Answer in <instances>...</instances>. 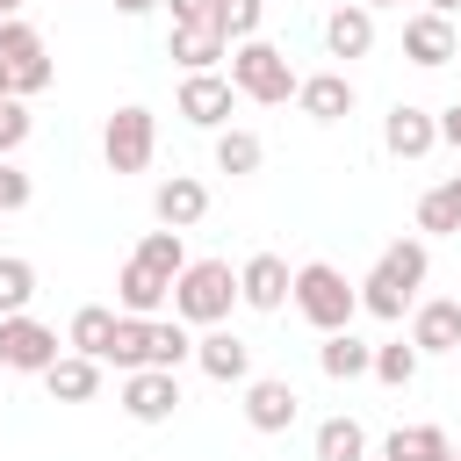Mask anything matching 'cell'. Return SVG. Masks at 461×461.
I'll use <instances>...</instances> for the list:
<instances>
[{
  "label": "cell",
  "instance_id": "42",
  "mask_svg": "<svg viewBox=\"0 0 461 461\" xmlns=\"http://www.w3.org/2000/svg\"><path fill=\"white\" fill-rule=\"evenodd\" d=\"M360 7H367V14H375V7H396V0H360Z\"/></svg>",
  "mask_w": 461,
  "mask_h": 461
},
{
  "label": "cell",
  "instance_id": "9",
  "mask_svg": "<svg viewBox=\"0 0 461 461\" xmlns=\"http://www.w3.org/2000/svg\"><path fill=\"white\" fill-rule=\"evenodd\" d=\"M403 339L418 346V360L425 353H461V295H418Z\"/></svg>",
  "mask_w": 461,
  "mask_h": 461
},
{
  "label": "cell",
  "instance_id": "2",
  "mask_svg": "<svg viewBox=\"0 0 461 461\" xmlns=\"http://www.w3.org/2000/svg\"><path fill=\"white\" fill-rule=\"evenodd\" d=\"M288 303H295V317H303L317 339L353 331V317H360V288H353L331 259H303V267H295V281H288Z\"/></svg>",
  "mask_w": 461,
  "mask_h": 461
},
{
  "label": "cell",
  "instance_id": "46",
  "mask_svg": "<svg viewBox=\"0 0 461 461\" xmlns=\"http://www.w3.org/2000/svg\"><path fill=\"white\" fill-rule=\"evenodd\" d=\"M454 360H461V353H454Z\"/></svg>",
  "mask_w": 461,
  "mask_h": 461
},
{
  "label": "cell",
  "instance_id": "37",
  "mask_svg": "<svg viewBox=\"0 0 461 461\" xmlns=\"http://www.w3.org/2000/svg\"><path fill=\"white\" fill-rule=\"evenodd\" d=\"M158 7H166V14H173V29H180V22H209V7H216V0H158Z\"/></svg>",
  "mask_w": 461,
  "mask_h": 461
},
{
  "label": "cell",
  "instance_id": "35",
  "mask_svg": "<svg viewBox=\"0 0 461 461\" xmlns=\"http://www.w3.org/2000/svg\"><path fill=\"white\" fill-rule=\"evenodd\" d=\"M29 130H36V122H29V101L7 94V101H0V158H14V151L29 144Z\"/></svg>",
  "mask_w": 461,
  "mask_h": 461
},
{
  "label": "cell",
  "instance_id": "5",
  "mask_svg": "<svg viewBox=\"0 0 461 461\" xmlns=\"http://www.w3.org/2000/svg\"><path fill=\"white\" fill-rule=\"evenodd\" d=\"M101 158H108V173H144L151 158H158V115L151 108H115L108 122H101Z\"/></svg>",
  "mask_w": 461,
  "mask_h": 461
},
{
  "label": "cell",
  "instance_id": "41",
  "mask_svg": "<svg viewBox=\"0 0 461 461\" xmlns=\"http://www.w3.org/2000/svg\"><path fill=\"white\" fill-rule=\"evenodd\" d=\"M14 14H22V0H0V22H14Z\"/></svg>",
  "mask_w": 461,
  "mask_h": 461
},
{
  "label": "cell",
  "instance_id": "1",
  "mask_svg": "<svg viewBox=\"0 0 461 461\" xmlns=\"http://www.w3.org/2000/svg\"><path fill=\"white\" fill-rule=\"evenodd\" d=\"M425 274H432L425 238H396V245H382V259L367 267V281H353V288H360V317H375V324H403L411 303H418V288H425Z\"/></svg>",
  "mask_w": 461,
  "mask_h": 461
},
{
  "label": "cell",
  "instance_id": "30",
  "mask_svg": "<svg viewBox=\"0 0 461 461\" xmlns=\"http://www.w3.org/2000/svg\"><path fill=\"white\" fill-rule=\"evenodd\" d=\"M29 295H36V259L0 252V317H22V310H29Z\"/></svg>",
  "mask_w": 461,
  "mask_h": 461
},
{
  "label": "cell",
  "instance_id": "4",
  "mask_svg": "<svg viewBox=\"0 0 461 461\" xmlns=\"http://www.w3.org/2000/svg\"><path fill=\"white\" fill-rule=\"evenodd\" d=\"M230 94L238 101H252V108H281V101H295V65H288V50L281 43H267V36H252V43H230Z\"/></svg>",
  "mask_w": 461,
  "mask_h": 461
},
{
  "label": "cell",
  "instance_id": "27",
  "mask_svg": "<svg viewBox=\"0 0 461 461\" xmlns=\"http://www.w3.org/2000/svg\"><path fill=\"white\" fill-rule=\"evenodd\" d=\"M130 259H144L158 281H180V267H187V238H180V230H144Z\"/></svg>",
  "mask_w": 461,
  "mask_h": 461
},
{
  "label": "cell",
  "instance_id": "38",
  "mask_svg": "<svg viewBox=\"0 0 461 461\" xmlns=\"http://www.w3.org/2000/svg\"><path fill=\"white\" fill-rule=\"evenodd\" d=\"M432 122H439V144H454V151H461V101H454V108H439Z\"/></svg>",
  "mask_w": 461,
  "mask_h": 461
},
{
  "label": "cell",
  "instance_id": "7",
  "mask_svg": "<svg viewBox=\"0 0 461 461\" xmlns=\"http://www.w3.org/2000/svg\"><path fill=\"white\" fill-rule=\"evenodd\" d=\"M0 353H7V367H14V375H43L65 346H58V331H50L43 317H29V310H22V317H0Z\"/></svg>",
  "mask_w": 461,
  "mask_h": 461
},
{
  "label": "cell",
  "instance_id": "33",
  "mask_svg": "<svg viewBox=\"0 0 461 461\" xmlns=\"http://www.w3.org/2000/svg\"><path fill=\"white\" fill-rule=\"evenodd\" d=\"M29 58H43V29H36L29 14L0 22V65H29Z\"/></svg>",
  "mask_w": 461,
  "mask_h": 461
},
{
  "label": "cell",
  "instance_id": "18",
  "mask_svg": "<svg viewBox=\"0 0 461 461\" xmlns=\"http://www.w3.org/2000/svg\"><path fill=\"white\" fill-rule=\"evenodd\" d=\"M166 303H173V281H158L144 259H122L115 267V310L122 317H158Z\"/></svg>",
  "mask_w": 461,
  "mask_h": 461
},
{
  "label": "cell",
  "instance_id": "39",
  "mask_svg": "<svg viewBox=\"0 0 461 461\" xmlns=\"http://www.w3.org/2000/svg\"><path fill=\"white\" fill-rule=\"evenodd\" d=\"M158 0H115V14H151Z\"/></svg>",
  "mask_w": 461,
  "mask_h": 461
},
{
  "label": "cell",
  "instance_id": "32",
  "mask_svg": "<svg viewBox=\"0 0 461 461\" xmlns=\"http://www.w3.org/2000/svg\"><path fill=\"white\" fill-rule=\"evenodd\" d=\"M209 22L223 29V43H252V36H259V22H267V0H216V7H209Z\"/></svg>",
  "mask_w": 461,
  "mask_h": 461
},
{
  "label": "cell",
  "instance_id": "25",
  "mask_svg": "<svg viewBox=\"0 0 461 461\" xmlns=\"http://www.w3.org/2000/svg\"><path fill=\"white\" fill-rule=\"evenodd\" d=\"M317 367H324L331 382H360V375L375 367V346H367V339H353V331H331V339L317 346Z\"/></svg>",
  "mask_w": 461,
  "mask_h": 461
},
{
  "label": "cell",
  "instance_id": "19",
  "mask_svg": "<svg viewBox=\"0 0 461 461\" xmlns=\"http://www.w3.org/2000/svg\"><path fill=\"white\" fill-rule=\"evenodd\" d=\"M324 50H331V58H367V50H375V14H367L360 0L331 7V14H324Z\"/></svg>",
  "mask_w": 461,
  "mask_h": 461
},
{
  "label": "cell",
  "instance_id": "8",
  "mask_svg": "<svg viewBox=\"0 0 461 461\" xmlns=\"http://www.w3.org/2000/svg\"><path fill=\"white\" fill-rule=\"evenodd\" d=\"M295 418H303V396H295L288 375H252V382H245V425H252V432L274 439V432H288Z\"/></svg>",
  "mask_w": 461,
  "mask_h": 461
},
{
  "label": "cell",
  "instance_id": "28",
  "mask_svg": "<svg viewBox=\"0 0 461 461\" xmlns=\"http://www.w3.org/2000/svg\"><path fill=\"white\" fill-rule=\"evenodd\" d=\"M447 454V432L439 425H396L382 439V461H439Z\"/></svg>",
  "mask_w": 461,
  "mask_h": 461
},
{
  "label": "cell",
  "instance_id": "12",
  "mask_svg": "<svg viewBox=\"0 0 461 461\" xmlns=\"http://www.w3.org/2000/svg\"><path fill=\"white\" fill-rule=\"evenodd\" d=\"M194 367H202L209 382H223V389H245V382H252V346H245L230 324L194 331Z\"/></svg>",
  "mask_w": 461,
  "mask_h": 461
},
{
  "label": "cell",
  "instance_id": "34",
  "mask_svg": "<svg viewBox=\"0 0 461 461\" xmlns=\"http://www.w3.org/2000/svg\"><path fill=\"white\" fill-rule=\"evenodd\" d=\"M50 79H58V65H50V50H43V58H29V65H7V94H14V101H29V94H43Z\"/></svg>",
  "mask_w": 461,
  "mask_h": 461
},
{
  "label": "cell",
  "instance_id": "13",
  "mask_svg": "<svg viewBox=\"0 0 461 461\" xmlns=\"http://www.w3.org/2000/svg\"><path fill=\"white\" fill-rule=\"evenodd\" d=\"M151 216H158V230H194L202 216H209V187L194 180V173H166L158 187H151Z\"/></svg>",
  "mask_w": 461,
  "mask_h": 461
},
{
  "label": "cell",
  "instance_id": "36",
  "mask_svg": "<svg viewBox=\"0 0 461 461\" xmlns=\"http://www.w3.org/2000/svg\"><path fill=\"white\" fill-rule=\"evenodd\" d=\"M29 194H36V187H29V173H22L14 158H0V216H14V209H29Z\"/></svg>",
  "mask_w": 461,
  "mask_h": 461
},
{
  "label": "cell",
  "instance_id": "21",
  "mask_svg": "<svg viewBox=\"0 0 461 461\" xmlns=\"http://www.w3.org/2000/svg\"><path fill=\"white\" fill-rule=\"evenodd\" d=\"M418 230L425 238H461V173H447L418 194Z\"/></svg>",
  "mask_w": 461,
  "mask_h": 461
},
{
  "label": "cell",
  "instance_id": "47",
  "mask_svg": "<svg viewBox=\"0 0 461 461\" xmlns=\"http://www.w3.org/2000/svg\"><path fill=\"white\" fill-rule=\"evenodd\" d=\"M454 58H461V50H454Z\"/></svg>",
  "mask_w": 461,
  "mask_h": 461
},
{
  "label": "cell",
  "instance_id": "10",
  "mask_svg": "<svg viewBox=\"0 0 461 461\" xmlns=\"http://www.w3.org/2000/svg\"><path fill=\"white\" fill-rule=\"evenodd\" d=\"M194 130H230V108H238V94H230V79L223 72H180V101H173Z\"/></svg>",
  "mask_w": 461,
  "mask_h": 461
},
{
  "label": "cell",
  "instance_id": "20",
  "mask_svg": "<svg viewBox=\"0 0 461 461\" xmlns=\"http://www.w3.org/2000/svg\"><path fill=\"white\" fill-rule=\"evenodd\" d=\"M43 389H50L58 403H94V396H101V360H86V353H58V360L43 367Z\"/></svg>",
  "mask_w": 461,
  "mask_h": 461
},
{
  "label": "cell",
  "instance_id": "22",
  "mask_svg": "<svg viewBox=\"0 0 461 461\" xmlns=\"http://www.w3.org/2000/svg\"><path fill=\"white\" fill-rule=\"evenodd\" d=\"M115 317H122V310H108V303H79V310H72V324H65V353L101 360V353H108V339H115Z\"/></svg>",
  "mask_w": 461,
  "mask_h": 461
},
{
  "label": "cell",
  "instance_id": "6",
  "mask_svg": "<svg viewBox=\"0 0 461 461\" xmlns=\"http://www.w3.org/2000/svg\"><path fill=\"white\" fill-rule=\"evenodd\" d=\"M115 403H122L130 425H166V418L180 411V375H166V367H137V375H122Z\"/></svg>",
  "mask_w": 461,
  "mask_h": 461
},
{
  "label": "cell",
  "instance_id": "45",
  "mask_svg": "<svg viewBox=\"0 0 461 461\" xmlns=\"http://www.w3.org/2000/svg\"><path fill=\"white\" fill-rule=\"evenodd\" d=\"M0 375H7V353H0Z\"/></svg>",
  "mask_w": 461,
  "mask_h": 461
},
{
  "label": "cell",
  "instance_id": "14",
  "mask_svg": "<svg viewBox=\"0 0 461 461\" xmlns=\"http://www.w3.org/2000/svg\"><path fill=\"white\" fill-rule=\"evenodd\" d=\"M454 50H461V29L447 22V14H411L403 22V58L418 65V72H439V65H454Z\"/></svg>",
  "mask_w": 461,
  "mask_h": 461
},
{
  "label": "cell",
  "instance_id": "26",
  "mask_svg": "<svg viewBox=\"0 0 461 461\" xmlns=\"http://www.w3.org/2000/svg\"><path fill=\"white\" fill-rule=\"evenodd\" d=\"M259 158H267V144L252 137V130H216V173H230V180H245V173H259Z\"/></svg>",
  "mask_w": 461,
  "mask_h": 461
},
{
  "label": "cell",
  "instance_id": "31",
  "mask_svg": "<svg viewBox=\"0 0 461 461\" xmlns=\"http://www.w3.org/2000/svg\"><path fill=\"white\" fill-rule=\"evenodd\" d=\"M382 389H411L418 382V346L411 339H389V346H375V367H367Z\"/></svg>",
  "mask_w": 461,
  "mask_h": 461
},
{
  "label": "cell",
  "instance_id": "23",
  "mask_svg": "<svg viewBox=\"0 0 461 461\" xmlns=\"http://www.w3.org/2000/svg\"><path fill=\"white\" fill-rule=\"evenodd\" d=\"M310 454H317V461H367V425L339 411V418H324V425L310 432Z\"/></svg>",
  "mask_w": 461,
  "mask_h": 461
},
{
  "label": "cell",
  "instance_id": "11",
  "mask_svg": "<svg viewBox=\"0 0 461 461\" xmlns=\"http://www.w3.org/2000/svg\"><path fill=\"white\" fill-rule=\"evenodd\" d=\"M288 281H295V267L281 252H252L238 267V303L259 310V317H274V310H288Z\"/></svg>",
  "mask_w": 461,
  "mask_h": 461
},
{
  "label": "cell",
  "instance_id": "17",
  "mask_svg": "<svg viewBox=\"0 0 461 461\" xmlns=\"http://www.w3.org/2000/svg\"><path fill=\"white\" fill-rule=\"evenodd\" d=\"M166 58H173L180 72H216V65L230 58V43H223L216 22H180V29L166 36Z\"/></svg>",
  "mask_w": 461,
  "mask_h": 461
},
{
  "label": "cell",
  "instance_id": "29",
  "mask_svg": "<svg viewBox=\"0 0 461 461\" xmlns=\"http://www.w3.org/2000/svg\"><path fill=\"white\" fill-rule=\"evenodd\" d=\"M180 360H194V331L180 317H151V367L180 375Z\"/></svg>",
  "mask_w": 461,
  "mask_h": 461
},
{
  "label": "cell",
  "instance_id": "15",
  "mask_svg": "<svg viewBox=\"0 0 461 461\" xmlns=\"http://www.w3.org/2000/svg\"><path fill=\"white\" fill-rule=\"evenodd\" d=\"M353 101H360V94H353L346 72H303V79H295V108H303L310 122H346Z\"/></svg>",
  "mask_w": 461,
  "mask_h": 461
},
{
  "label": "cell",
  "instance_id": "16",
  "mask_svg": "<svg viewBox=\"0 0 461 461\" xmlns=\"http://www.w3.org/2000/svg\"><path fill=\"white\" fill-rule=\"evenodd\" d=\"M439 144V122H432V108H411V101H396L389 115H382V151L389 158H425Z\"/></svg>",
  "mask_w": 461,
  "mask_h": 461
},
{
  "label": "cell",
  "instance_id": "44",
  "mask_svg": "<svg viewBox=\"0 0 461 461\" xmlns=\"http://www.w3.org/2000/svg\"><path fill=\"white\" fill-rule=\"evenodd\" d=\"M439 461H461V454H454V447H447V454H439Z\"/></svg>",
  "mask_w": 461,
  "mask_h": 461
},
{
  "label": "cell",
  "instance_id": "43",
  "mask_svg": "<svg viewBox=\"0 0 461 461\" xmlns=\"http://www.w3.org/2000/svg\"><path fill=\"white\" fill-rule=\"evenodd\" d=\"M0 101H7V65H0Z\"/></svg>",
  "mask_w": 461,
  "mask_h": 461
},
{
  "label": "cell",
  "instance_id": "24",
  "mask_svg": "<svg viewBox=\"0 0 461 461\" xmlns=\"http://www.w3.org/2000/svg\"><path fill=\"white\" fill-rule=\"evenodd\" d=\"M101 367H122V375L151 367V317H115V339H108Z\"/></svg>",
  "mask_w": 461,
  "mask_h": 461
},
{
  "label": "cell",
  "instance_id": "40",
  "mask_svg": "<svg viewBox=\"0 0 461 461\" xmlns=\"http://www.w3.org/2000/svg\"><path fill=\"white\" fill-rule=\"evenodd\" d=\"M454 7H461V0H425V14H447V22H454Z\"/></svg>",
  "mask_w": 461,
  "mask_h": 461
},
{
  "label": "cell",
  "instance_id": "3",
  "mask_svg": "<svg viewBox=\"0 0 461 461\" xmlns=\"http://www.w3.org/2000/svg\"><path fill=\"white\" fill-rule=\"evenodd\" d=\"M230 310H238V274H230V259H187L180 281H173V317H180L187 331H216V324H230Z\"/></svg>",
  "mask_w": 461,
  "mask_h": 461
}]
</instances>
